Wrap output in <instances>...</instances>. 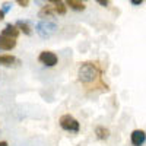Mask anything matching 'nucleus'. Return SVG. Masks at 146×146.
Returning a JSON list of instances; mask_svg holds the SVG:
<instances>
[{
  "instance_id": "obj_1",
  "label": "nucleus",
  "mask_w": 146,
  "mask_h": 146,
  "mask_svg": "<svg viewBox=\"0 0 146 146\" xmlns=\"http://www.w3.org/2000/svg\"><path fill=\"white\" fill-rule=\"evenodd\" d=\"M76 76H78L79 85L86 94L110 91L108 85L104 80V66L100 64V62L88 60V62L79 63Z\"/></svg>"
},
{
  "instance_id": "obj_2",
  "label": "nucleus",
  "mask_w": 146,
  "mask_h": 146,
  "mask_svg": "<svg viewBox=\"0 0 146 146\" xmlns=\"http://www.w3.org/2000/svg\"><path fill=\"white\" fill-rule=\"evenodd\" d=\"M35 29H36V34H38L41 38L47 40V38H50V36L57 31V25H56L54 22H51V21L41 19L38 23H36Z\"/></svg>"
},
{
  "instance_id": "obj_3",
  "label": "nucleus",
  "mask_w": 146,
  "mask_h": 146,
  "mask_svg": "<svg viewBox=\"0 0 146 146\" xmlns=\"http://www.w3.org/2000/svg\"><path fill=\"white\" fill-rule=\"evenodd\" d=\"M58 124L64 131L78 133L80 130V123L70 114H63L62 117H60V120H58Z\"/></svg>"
},
{
  "instance_id": "obj_4",
  "label": "nucleus",
  "mask_w": 146,
  "mask_h": 146,
  "mask_svg": "<svg viewBox=\"0 0 146 146\" xmlns=\"http://www.w3.org/2000/svg\"><path fill=\"white\" fill-rule=\"evenodd\" d=\"M38 62H40L41 64L47 66V67H54V66H57V63H58V57H57V54L53 53V51L44 50V51H41V53L38 54Z\"/></svg>"
},
{
  "instance_id": "obj_5",
  "label": "nucleus",
  "mask_w": 146,
  "mask_h": 146,
  "mask_svg": "<svg viewBox=\"0 0 146 146\" xmlns=\"http://www.w3.org/2000/svg\"><path fill=\"white\" fill-rule=\"evenodd\" d=\"M145 142H146V131L145 130L136 129V130L131 131V135H130V143L133 146H143Z\"/></svg>"
},
{
  "instance_id": "obj_6",
  "label": "nucleus",
  "mask_w": 146,
  "mask_h": 146,
  "mask_svg": "<svg viewBox=\"0 0 146 146\" xmlns=\"http://www.w3.org/2000/svg\"><path fill=\"white\" fill-rule=\"evenodd\" d=\"M16 47V40L15 38H9L0 34V50L3 51H12Z\"/></svg>"
},
{
  "instance_id": "obj_7",
  "label": "nucleus",
  "mask_w": 146,
  "mask_h": 146,
  "mask_svg": "<svg viewBox=\"0 0 146 146\" xmlns=\"http://www.w3.org/2000/svg\"><path fill=\"white\" fill-rule=\"evenodd\" d=\"M19 58H16L12 54H0V66H6V67H12L15 64H19Z\"/></svg>"
},
{
  "instance_id": "obj_8",
  "label": "nucleus",
  "mask_w": 146,
  "mask_h": 146,
  "mask_svg": "<svg viewBox=\"0 0 146 146\" xmlns=\"http://www.w3.org/2000/svg\"><path fill=\"white\" fill-rule=\"evenodd\" d=\"M21 34V31H19V28L15 25V23H7V25L3 28V31H2V35H5V36H9V38H18V35Z\"/></svg>"
},
{
  "instance_id": "obj_9",
  "label": "nucleus",
  "mask_w": 146,
  "mask_h": 146,
  "mask_svg": "<svg viewBox=\"0 0 146 146\" xmlns=\"http://www.w3.org/2000/svg\"><path fill=\"white\" fill-rule=\"evenodd\" d=\"M57 13H56V9H54V6H51V5H44V6H41V10L38 12V16L41 18V19H45V18H53V16H56Z\"/></svg>"
},
{
  "instance_id": "obj_10",
  "label": "nucleus",
  "mask_w": 146,
  "mask_h": 146,
  "mask_svg": "<svg viewBox=\"0 0 146 146\" xmlns=\"http://www.w3.org/2000/svg\"><path fill=\"white\" fill-rule=\"evenodd\" d=\"M64 3H66L67 7L76 10V12H82V10H85V7H86L82 3V0H64Z\"/></svg>"
},
{
  "instance_id": "obj_11",
  "label": "nucleus",
  "mask_w": 146,
  "mask_h": 146,
  "mask_svg": "<svg viewBox=\"0 0 146 146\" xmlns=\"http://www.w3.org/2000/svg\"><path fill=\"white\" fill-rule=\"evenodd\" d=\"M95 136L100 140H107L110 137V130L105 129L104 126H96L95 127Z\"/></svg>"
},
{
  "instance_id": "obj_12",
  "label": "nucleus",
  "mask_w": 146,
  "mask_h": 146,
  "mask_svg": "<svg viewBox=\"0 0 146 146\" xmlns=\"http://www.w3.org/2000/svg\"><path fill=\"white\" fill-rule=\"evenodd\" d=\"M15 25L19 28L21 32H23L25 35H32V28L29 27V23H28V22H25V21H18Z\"/></svg>"
},
{
  "instance_id": "obj_13",
  "label": "nucleus",
  "mask_w": 146,
  "mask_h": 146,
  "mask_svg": "<svg viewBox=\"0 0 146 146\" xmlns=\"http://www.w3.org/2000/svg\"><path fill=\"white\" fill-rule=\"evenodd\" d=\"M53 6H54V9H56V13H57V15H66V12H67V6H66V3L60 2V3L53 5Z\"/></svg>"
},
{
  "instance_id": "obj_14",
  "label": "nucleus",
  "mask_w": 146,
  "mask_h": 146,
  "mask_svg": "<svg viewBox=\"0 0 146 146\" xmlns=\"http://www.w3.org/2000/svg\"><path fill=\"white\" fill-rule=\"evenodd\" d=\"M10 7H12V3H9V2H5V3L2 5V10L5 12V13H7V12L10 10Z\"/></svg>"
},
{
  "instance_id": "obj_15",
  "label": "nucleus",
  "mask_w": 146,
  "mask_h": 146,
  "mask_svg": "<svg viewBox=\"0 0 146 146\" xmlns=\"http://www.w3.org/2000/svg\"><path fill=\"white\" fill-rule=\"evenodd\" d=\"M15 2H16L19 6H22V7H27V6L29 5V0H15Z\"/></svg>"
},
{
  "instance_id": "obj_16",
  "label": "nucleus",
  "mask_w": 146,
  "mask_h": 146,
  "mask_svg": "<svg viewBox=\"0 0 146 146\" xmlns=\"http://www.w3.org/2000/svg\"><path fill=\"white\" fill-rule=\"evenodd\" d=\"M95 2L96 3H98V5H101V6H108V0H95Z\"/></svg>"
},
{
  "instance_id": "obj_17",
  "label": "nucleus",
  "mask_w": 146,
  "mask_h": 146,
  "mask_svg": "<svg viewBox=\"0 0 146 146\" xmlns=\"http://www.w3.org/2000/svg\"><path fill=\"white\" fill-rule=\"evenodd\" d=\"M130 2H131L133 6H140L143 3V0H130Z\"/></svg>"
},
{
  "instance_id": "obj_18",
  "label": "nucleus",
  "mask_w": 146,
  "mask_h": 146,
  "mask_svg": "<svg viewBox=\"0 0 146 146\" xmlns=\"http://www.w3.org/2000/svg\"><path fill=\"white\" fill-rule=\"evenodd\" d=\"M48 3H51V5H57V3H60L62 0H47Z\"/></svg>"
},
{
  "instance_id": "obj_19",
  "label": "nucleus",
  "mask_w": 146,
  "mask_h": 146,
  "mask_svg": "<svg viewBox=\"0 0 146 146\" xmlns=\"http://www.w3.org/2000/svg\"><path fill=\"white\" fill-rule=\"evenodd\" d=\"M5 15H6V13H5L2 9H0V21H3V19H5Z\"/></svg>"
},
{
  "instance_id": "obj_20",
  "label": "nucleus",
  "mask_w": 146,
  "mask_h": 146,
  "mask_svg": "<svg viewBox=\"0 0 146 146\" xmlns=\"http://www.w3.org/2000/svg\"><path fill=\"white\" fill-rule=\"evenodd\" d=\"M0 146H9V145H7L6 140H2V142H0Z\"/></svg>"
},
{
  "instance_id": "obj_21",
  "label": "nucleus",
  "mask_w": 146,
  "mask_h": 146,
  "mask_svg": "<svg viewBox=\"0 0 146 146\" xmlns=\"http://www.w3.org/2000/svg\"><path fill=\"white\" fill-rule=\"evenodd\" d=\"M35 2H36V3H38V5H41V3L44 2V0H35Z\"/></svg>"
}]
</instances>
